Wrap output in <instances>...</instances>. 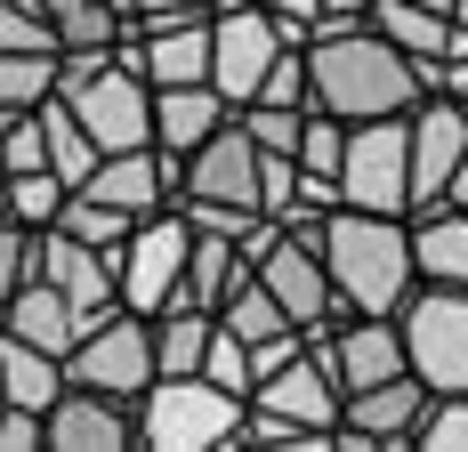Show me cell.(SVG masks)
<instances>
[{"mask_svg":"<svg viewBox=\"0 0 468 452\" xmlns=\"http://www.w3.org/2000/svg\"><path fill=\"white\" fill-rule=\"evenodd\" d=\"M299 57H307V105L339 113V122L412 113L428 90H461V73H468V65H412L372 16H315Z\"/></svg>","mask_w":468,"mask_h":452,"instance_id":"cell-1","label":"cell"},{"mask_svg":"<svg viewBox=\"0 0 468 452\" xmlns=\"http://www.w3.org/2000/svg\"><path fill=\"white\" fill-rule=\"evenodd\" d=\"M315 259L331 274L339 316H396L412 291V242H404V219H388V210L331 202L324 226H315Z\"/></svg>","mask_w":468,"mask_h":452,"instance_id":"cell-2","label":"cell"},{"mask_svg":"<svg viewBox=\"0 0 468 452\" xmlns=\"http://www.w3.org/2000/svg\"><path fill=\"white\" fill-rule=\"evenodd\" d=\"M130 420H138V445H154V452H210V445L242 436V396H227L202 371H162V380L138 388Z\"/></svg>","mask_w":468,"mask_h":452,"instance_id":"cell-3","label":"cell"},{"mask_svg":"<svg viewBox=\"0 0 468 452\" xmlns=\"http://www.w3.org/2000/svg\"><path fill=\"white\" fill-rule=\"evenodd\" d=\"M396 331H404V363L428 380V396L468 388V291L461 283H412L404 307H396Z\"/></svg>","mask_w":468,"mask_h":452,"instance_id":"cell-4","label":"cell"},{"mask_svg":"<svg viewBox=\"0 0 468 452\" xmlns=\"http://www.w3.org/2000/svg\"><path fill=\"white\" fill-rule=\"evenodd\" d=\"M339 202H347V210H388V219L412 210V130H404V113L347 122V145H339Z\"/></svg>","mask_w":468,"mask_h":452,"instance_id":"cell-5","label":"cell"},{"mask_svg":"<svg viewBox=\"0 0 468 452\" xmlns=\"http://www.w3.org/2000/svg\"><path fill=\"white\" fill-rule=\"evenodd\" d=\"M186 242H194V226L178 219V202L145 210L122 234V251H113V307H130V316L170 307L178 299V274H186Z\"/></svg>","mask_w":468,"mask_h":452,"instance_id":"cell-6","label":"cell"},{"mask_svg":"<svg viewBox=\"0 0 468 452\" xmlns=\"http://www.w3.org/2000/svg\"><path fill=\"white\" fill-rule=\"evenodd\" d=\"M299 41V25H282L275 8H259V0H218L210 8V90L242 105V97L259 90V73L275 65V48Z\"/></svg>","mask_w":468,"mask_h":452,"instance_id":"cell-7","label":"cell"},{"mask_svg":"<svg viewBox=\"0 0 468 452\" xmlns=\"http://www.w3.org/2000/svg\"><path fill=\"white\" fill-rule=\"evenodd\" d=\"M65 380L73 388H97V396H122L138 404V388L154 380V339H145V316L130 307H105V316L65 348Z\"/></svg>","mask_w":468,"mask_h":452,"instance_id":"cell-8","label":"cell"},{"mask_svg":"<svg viewBox=\"0 0 468 452\" xmlns=\"http://www.w3.org/2000/svg\"><path fill=\"white\" fill-rule=\"evenodd\" d=\"M242 404H250V412H275V420H291L299 436H324V445H331V428H339V380H331L324 356L299 339L275 371H259V380H250V396H242Z\"/></svg>","mask_w":468,"mask_h":452,"instance_id":"cell-9","label":"cell"},{"mask_svg":"<svg viewBox=\"0 0 468 452\" xmlns=\"http://www.w3.org/2000/svg\"><path fill=\"white\" fill-rule=\"evenodd\" d=\"M420 404H428L420 371H396V380H372V388H347V396H339L331 445H347V452H396V445H412Z\"/></svg>","mask_w":468,"mask_h":452,"instance_id":"cell-10","label":"cell"},{"mask_svg":"<svg viewBox=\"0 0 468 452\" xmlns=\"http://www.w3.org/2000/svg\"><path fill=\"white\" fill-rule=\"evenodd\" d=\"M178 194H194V202H227V210H259V219H267V194H259V145L242 137L234 113L194 145L186 162H178Z\"/></svg>","mask_w":468,"mask_h":452,"instance_id":"cell-11","label":"cell"},{"mask_svg":"<svg viewBox=\"0 0 468 452\" xmlns=\"http://www.w3.org/2000/svg\"><path fill=\"white\" fill-rule=\"evenodd\" d=\"M73 194H97V202H113V210L145 219V210L178 202V154H162L154 137H145V145H122V154H97L90 178L73 186Z\"/></svg>","mask_w":468,"mask_h":452,"instance_id":"cell-12","label":"cell"},{"mask_svg":"<svg viewBox=\"0 0 468 452\" xmlns=\"http://www.w3.org/2000/svg\"><path fill=\"white\" fill-rule=\"evenodd\" d=\"M33 274H41L73 316H81V331L113 307V259L90 251V242H73L65 226H41V234H33Z\"/></svg>","mask_w":468,"mask_h":452,"instance_id":"cell-13","label":"cell"},{"mask_svg":"<svg viewBox=\"0 0 468 452\" xmlns=\"http://www.w3.org/2000/svg\"><path fill=\"white\" fill-rule=\"evenodd\" d=\"M138 445V420L122 396H97V388H57V404L41 412V452H122Z\"/></svg>","mask_w":468,"mask_h":452,"instance_id":"cell-14","label":"cell"},{"mask_svg":"<svg viewBox=\"0 0 468 452\" xmlns=\"http://www.w3.org/2000/svg\"><path fill=\"white\" fill-rule=\"evenodd\" d=\"M267 226H275V219H267ZM267 226H259V242H267ZM259 242H234V234H194V242H186V274H178V299H186V307H202V316H218V299L250 283Z\"/></svg>","mask_w":468,"mask_h":452,"instance_id":"cell-15","label":"cell"},{"mask_svg":"<svg viewBox=\"0 0 468 452\" xmlns=\"http://www.w3.org/2000/svg\"><path fill=\"white\" fill-rule=\"evenodd\" d=\"M404 242H412V283H461L468 291V210L428 202L404 219Z\"/></svg>","mask_w":468,"mask_h":452,"instance_id":"cell-16","label":"cell"},{"mask_svg":"<svg viewBox=\"0 0 468 452\" xmlns=\"http://www.w3.org/2000/svg\"><path fill=\"white\" fill-rule=\"evenodd\" d=\"M0 331H8V339H25V348H48V356H65V348L81 339V316H73V307L48 291L41 274H25V283L0 299Z\"/></svg>","mask_w":468,"mask_h":452,"instance_id":"cell-17","label":"cell"},{"mask_svg":"<svg viewBox=\"0 0 468 452\" xmlns=\"http://www.w3.org/2000/svg\"><path fill=\"white\" fill-rule=\"evenodd\" d=\"M227 113H234V105L210 90V81H178V90H154V145L186 162V154H194V145H202L210 130H218Z\"/></svg>","mask_w":468,"mask_h":452,"instance_id":"cell-18","label":"cell"},{"mask_svg":"<svg viewBox=\"0 0 468 452\" xmlns=\"http://www.w3.org/2000/svg\"><path fill=\"white\" fill-rule=\"evenodd\" d=\"M364 16H372L412 65H452V16H444V8H420V0H372Z\"/></svg>","mask_w":468,"mask_h":452,"instance_id":"cell-19","label":"cell"},{"mask_svg":"<svg viewBox=\"0 0 468 452\" xmlns=\"http://www.w3.org/2000/svg\"><path fill=\"white\" fill-rule=\"evenodd\" d=\"M57 388H65V356L25 348V339H8V331H0V404L48 412V404H57Z\"/></svg>","mask_w":468,"mask_h":452,"instance_id":"cell-20","label":"cell"},{"mask_svg":"<svg viewBox=\"0 0 468 452\" xmlns=\"http://www.w3.org/2000/svg\"><path fill=\"white\" fill-rule=\"evenodd\" d=\"M33 122H41V170H57L65 186H81V178H90V162H97V145H90V130L65 113V97H41Z\"/></svg>","mask_w":468,"mask_h":452,"instance_id":"cell-21","label":"cell"},{"mask_svg":"<svg viewBox=\"0 0 468 452\" xmlns=\"http://www.w3.org/2000/svg\"><path fill=\"white\" fill-rule=\"evenodd\" d=\"M57 97V48H0V113H33Z\"/></svg>","mask_w":468,"mask_h":452,"instance_id":"cell-22","label":"cell"},{"mask_svg":"<svg viewBox=\"0 0 468 452\" xmlns=\"http://www.w3.org/2000/svg\"><path fill=\"white\" fill-rule=\"evenodd\" d=\"M0 194H8V219L41 234V226L65 210V194H73V186L57 178V170H41V162H33V170H0Z\"/></svg>","mask_w":468,"mask_h":452,"instance_id":"cell-23","label":"cell"},{"mask_svg":"<svg viewBox=\"0 0 468 452\" xmlns=\"http://www.w3.org/2000/svg\"><path fill=\"white\" fill-rule=\"evenodd\" d=\"M218 323H227L242 348H259V339H275V331H299V323L267 299V283H259V274H250L242 291H227V299H218Z\"/></svg>","mask_w":468,"mask_h":452,"instance_id":"cell-24","label":"cell"},{"mask_svg":"<svg viewBox=\"0 0 468 452\" xmlns=\"http://www.w3.org/2000/svg\"><path fill=\"white\" fill-rule=\"evenodd\" d=\"M48 226H65L73 242H90V251L113 259V251H122V234H130L138 219H130V210H113V202H97V194H65V210H57Z\"/></svg>","mask_w":468,"mask_h":452,"instance_id":"cell-25","label":"cell"},{"mask_svg":"<svg viewBox=\"0 0 468 452\" xmlns=\"http://www.w3.org/2000/svg\"><path fill=\"white\" fill-rule=\"evenodd\" d=\"M412 445H420V452H468V388H452V396H428V404H420V428H412Z\"/></svg>","mask_w":468,"mask_h":452,"instance_id":"cell-26","label":"cell"},{"mask_svg":"<svg viewBox=\"0 0 468 452\" xmlns=\"http://www.w3.org/2000/svg\"><path fill=\"white\" fill-rule=\"evenodd\" d=\"M194 371H202V380H218L227 396H250V348H242L218 316H210V339H202V363H194Z\"/></svg>","mask_w":468,"mask_h":452,"instance_id":"cell-27","label":"cell"},{"mask_svg":"<svg viewBox=\"0 0 468 452\" xmlns=\"http://www.w3.org/2000/svg\"><path fill=\"white\" fill-rule=\"evenodd\" d=\"M0 48H57L41 8H25V0H0Z\"/></svg>","mask_w":468,"mask_h":452,"instance_id":"cell-28","label":"cell"},{"mask_svg":"<svg viewBox=\"0 0 468 452\" xmlns=\"http://www.w3.org/2000/svg\"><path fill=\"white\" fill-rule=\"evenodd\" d=\"M25 274H33V226H16L8 210H0V299H8Z\"/></svg>","mask_w":468,"mask_h":452,"instance_id":"cell-29","label":"cell"},{"mask_svg":"<svg viewBox=\"0 0 468 452\" xmlns=\"http://www.w3.org/2000/svg\"><path fill=\"white\" fill-rule=\"evenodd\" d=\"M0 452H41V412L0 404Z\"/></svg>","mask_w":468,"mask_h":452,"instance_id":"cell-30","label":"cell"},{"mask_svg":"<svg viewBox=\"0 0 468 452\" xmlns=\"http://www.w3.org/2000/svg\"><path fill=\"white\" fill-rule=\"evenodd\" d=\"M436 202H452V210H468V145H461V162H452V178H444V194Z\"/></svg>","mask_w":468,"mask_h":452,"instance_id":"cell-31","label":"cell"},{"mask_svg":"<svg viewBox=\"0 0 468 452\" xmlns=\"http://www.w3.org/2000/svg\"><path fill=\"white\" fill-rule=\"evenodd\" d=\"M178 8H218V0H130V16H178Z\"/></svg>","mask_w":468,"mask_h":452,"instance_id":"cell-32","label":"cell"},{"mask_svg":"<svg viewBox=\"0 0 468 452\" xmlns=\"http://www.w3.org/2000/svg\"><path fill=\"white\" fill-rule=\"evenodd\" d=\"M444 16H452V65H468V0H452Z\"/></svg>","mask_w":468,"mask_h":452,"instance_id":"cell-33","label":"cell"},{"mask_svg":"<svg viewBox=\"0 0 468 452\" xmlns=\"http://www.w3.org/2000/svg\"><path fill=\"white\" fill-rule=\"evenodd\" d=\"M372 0H324V16H364Z\"/></svg>","mask_w":468,"mask_h":452,"instance_id":"cell-34","label":"cell"},{"mask_svg":"<svg viewBox=\"0 0 468 452\" xmlns=\"http://www.w3.org/2000/svg\"><path fill=\"white\" fill-rule=\"evenodd\" d=\"M420 8H452V0H420Z\"/></svg>","mask_w":468,"mask_h":452,"instance_id":"cell-35","label":"cell"},{"mask_svg":"<svg viewBox=\"0 0 468 452\" xmlns=\"http://www.w3.org/2000/svg\"><path fill=\"white\" fill-rule=\"evenodd\" d=\"M461 97H468V73H461Z\"/></svg>","mask_w":468,"mask_h":452,"instance_id":"cell-36","label":"cell"},{"mask_svg":"<svg viewBox=\"0 0 468 452\" xmlns=\"http://www.w3.org/2000/svg\"><path fill=\"white\" fill-rule=\"evenodd\" d=\"M0 210H8V194H0Z\"/></svg>","mask_w":468,"mask_h":452,"instance_id":"cell-37","label":"cell"}]
</instances>
